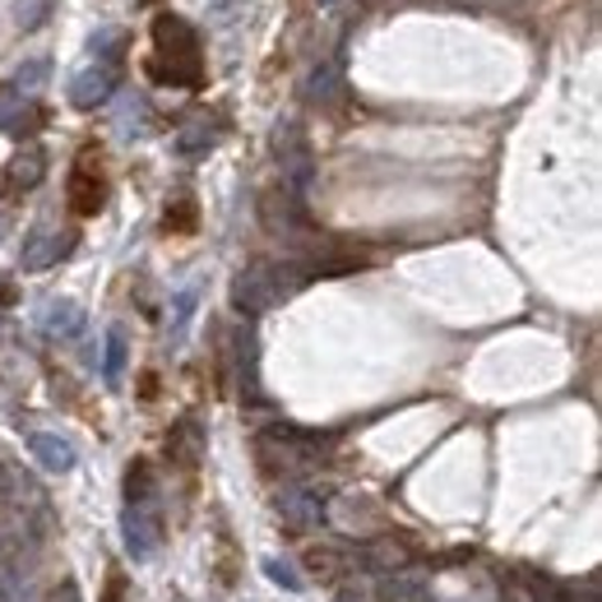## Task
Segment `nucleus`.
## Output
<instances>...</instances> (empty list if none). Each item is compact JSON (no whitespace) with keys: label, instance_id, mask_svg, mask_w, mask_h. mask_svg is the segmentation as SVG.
<instances>
[{"label":"nucleus","instance_id":"nucleus-26","mask_svg":"<svg viewBox=\"0 0 602 602\" xmlns=\"http://www.w3.org/2000/svg\"><path fill=\"white\" fill-rule=\"evenodd\" d=\"M0 227H6V223H0Z\"/></svg>","mask_w":602,"mask_h":602},{"label":"nucleus","instance_id":"nucleus-16","mask_svg":"<svg viewBox=\"0 0 602 602\" xmlns=\"http://www.w3.org/2000/svg\"><path fill=\"white\" fill-rule=\"evenodd\" d=\"M153 491H159V482H153V468L144 459H135L125 468V506H153Z\"/></svg>","mask_w":602,"mask_h":602},{"label":"nucleus","instance_id":"nucleus-4","mask_svg":"<svg viewBox=\"0 0 602 602\" xmlns=\"http://www.w3.org/2000/svg\"><path fill=\"white\" fill-rule=\"evenodd\" d=\"M116 80H121L116 61H93V65H84V70L70 80V102H74L80 112H93L98 102H108V98L116 93Z\"/></svg>","mask_w":602,"mask_h":602},{"label":"nucleus","instance_id":"nucleus-25","mask_svg":"<svg viewBox=\"0 0 602 602\" xmlns=\"http://www.w3.org/2000/svg\"><path fill=\"white\" fill-rule=\"evenodd\" d=\"M14 293H10V283H0V302H10Z\"/></svg>","mask_w":602,"mask_h":602},{"label":"nucleus","instance_id":"nucleus-13","mask_svg":"<svg viewBox=\"0 0 602 602\" xmlns=\"http://www.w3.org/2000/svg\"><path fill=\"white\" fill-rule=\"evenodd\" d=\"M47 172V153L42 149H23L19 159L10 163V191H33Z\"/></svg>","mask_w":602,"mask_h":602},{"label":"nucleus","instance_id":"nucleus-6","mask_svg":"<svg viewBox=\"0 0 602 602\" xmlns=\"http://www.w3.org/2000/svg\"><path fill=\"white\" fill-rule=\"evenodd\" d=\"M278 159H283V176H287V186H293L297 195L310 186V153H306V144H302V135L293 125L287 130H278Z\"/></svg>","mask_w":602,"mask_h":602},{"label":"nucleus","instance_id":"nucleus-17","mask_svg":"<svg viewBox=\"0 0 602 602\" xmlns=\"http://www.w3.org/2000/svg\"><path fill=\"white\" fill-rule=\"evenodd\" d=\"M51 10H57V0H14V23L23 33H33L51 19Z\"/></svg>","mask_w":602,"mask_h":602},{"label":"nucleus","instance_id":"nucleus-3","mask_svg":"<svg viewBox=\"0 0 602 602\" xmlns=\"http://www.w3.org/2000/svg\"><path fill=\"white\" fill-rule=\"evenodd\" d=\"M65 195H70V208L80 218H93L98 208L108 204V181H102V167H98V153L93 149L80 153V163H74V172H70Z\"/></svg>","mask_w":602,"mask_h":602},{"label":"nucleus","instance_id":"nucleus-10","mask_svg":"<svg viewBox=\"0 0 602 602\" xmlns=\"http://www.w3.org/2000/svg\"><path fill=\"white\" fill-rule=\"evenodd\" d=\"M38 121H42V112L33 108L23 93H0V130H14V135H23V130H38Z\"/></svg>","mask_w":602,"mask_h":602},{"label":"nucleus","instance_id":"nucleus-11","mask_svg":"<svg viewBox=\"0 0 602 602\" xmlns=\"http://www.w3.org/2000/svg\"><path fill=\"white\" fill-rule=\"evenodd\" d=\"M278 514H283L287 529H306V523L320 514V506H316V496H310L306 487H287L278 496Z\"/></svg>","mask_w":602,"mask_h":602},{"label":"nucleus","instance_id":"nucleus-18","mask_svg":"<svg viewBox=\"0 0 602 602\" xmlns=\"http://www.w3.org/2000/svg\"><path fill=\"white\" fill-rule=\"evenodd\" d=\"M121 366H125V334L112 329L108 334V357H102V376H108V385L121 380Z\"/></svg>","mask_w":602,"mask_h":602},{"label":"nucleus","instance_id":"nucleus-22","mask_svg":"<svg viewBox=\"0 0 602 602\" xmlns=\"http://www.w3.org/2000/svg\"><path fill=\"white\" fill-rule=\"evenodd\" d=\"M265 574H269V580L278 584V589H287V593H302V580H297V570L293 565H283V561H265Z\"/></svg>","mask_w":602,"mask_h":602},{"label":"nucleus","instance_id":"nucleus-24","mask_svg":"<svg viewBox=\"0 0 602 602\" xmlns=\"http://www.w3.org/2000/svg\"><path fill=\"white\" fill-rule=\"evenodd\" d=\"M47 602H84V598H80V589H74V584H61Z\"/></svg>","mask_w":602,"mask_h":602},{"label":"nucleus","instance_id":"nucleus-21","mask_svg":"<svg viewBox=\"0 0 602 602\" xmlns=\"http://www.w3.org/2000/svg\"><path fill=\"white\" fill-rule=\"evenodd\" d=\"M47 74H51V65H47V61H29V65H19V70H14V93H33V89H42V84H47Z\"/></svg>","mask_w":602,"mask_h":602},{"label":"nucleus","instance_id":"nucleus-2","mask_svg":"<svg viewBox=\"0 0 602 602\" xmlns=\"http://www.w3.org/2000/svg\"><path fill=\"white\" fill-rule=\"evenodd\" d=\"M302 278H306V274H297V269L265 265V259H259V265L242 269L237 283H232V306L246 310V316H259V310H269L274 302L293 297L297 287H302Z\"/></svg>","mask_w":602,"mask_h":602},{"label":"nucleus","instance_id":"nucleus-1","mask_svg":"<svg viewBox=\"0 0 602 602\" xmlns=\"http://www.w3.org/2000/svg\"><path fill=\"white\" fill-rule=\"evenodd\" d=\"M149 74L176 89H200L204 84V51L200 33L181 14H159L153 19V61Z\"/></svg>","mask_w":602,"mask_h":602},{"label":"nucleus","instance_id":"nucleus-5","mask_svg":"<svg viewBox=\"0 0 602 602\" xmlns=\"http://www.w3.org/2000/svg\"><path fill=\"white\" fill-rule=\"evenodd\" d=\"M121 533H125L130 557H135V561H149L153 552H159V538H163L153 506H125V514H121Z\"/></svg>","mask_w":602,"mask_h":602},{"label":"nucleus","instance_id":"nucleus-9","mask_svg":"<svg viewBox=\"0 0 602 602\" xmlns=\"http://www.w3.org/2000/svg\"><path fill=\"white\" fill-rule=\"evenodd\" d=\"M42 329H47L51 338H74V334L84 329V310L74 306L70 297L47 302V310H42Z\"/></svg>","mask_w":602,"mask_h":602},{"label":"nucleus","instance_id":"nucleus-20","mask_svg":"<svg viewBox=\"0 0 602 602\" xmlns=\"http://www.w3.org/2000/svg\"><path fill=\"white\" fill-rule=\"evenodd\" d=\"M144 121H149V108H144V102L135 98V102H125V112H121L116 130H121L125 140H140V135H144Z\"/></svg>","mask_w":602,"mask_h":602},{"label":"nucleus","instance_id":"nucleus-7","mask_svg":"<svg viewBox=\"0 0 602 602\" xmlns=\"http://www.w3.org/2000/svg\"><path fill=\"white\" fill-rule=\"evenodd\" d=\"M29 450H33V459H38V468H47V473H70L74 468V445L61 436V431H33L29 436Z\"/></svg>","mask_w":602,"mask_h":602},{"label":"nucleus","instance_id":"nucleus-23","mask_svg":"<svg viewBox=\"0 0 602 602\" xmlns=\"http://www.w3.org/2000/svg\"><path fill=\"white\" fill-rule=\"evenodd\" d=\"M329 93H334V70H320L316 80H310V98L320 102V98H329Z\"/></svg>","mask_w":602,"mask_h":602},{"label":"nucleus","instance_id":"nucleus-19","mask_svg":"<svg viewBox=\"0 0 602 602\" xmlns=\"http://www.w3.org/2000/svg\"><path fill=\"white\" fill-rule=\"evenodd\" d=\"M195 302H200L195 287H181V293H176V302H172V334H176V338L186 334V325H191V316H195Z\"/></svg>","mask_w":602,"mask_h":602},{"label":"nucleus","instance_id":"nucleus-14","mask_svg":"<svg viewBox=\"0 0 602 602\" xmlns=\"http://www.w3.org/2000/svg\"><path fill=\"white\" fill-rule=\"evenodd\" d=\"M380 602H431V589L417 574H389L380 580Z\"/></svg>","mask_w":602,"mask_h":602},{"label":"nucleus","instance_id":"nucleus-15","mask_svg":"<svg viewBox=\"0 0 602 602\" xmlns=\"http://www.w3.org/2000/svg\"><path fill=\"white\" fill-rule=\"evenodd\" d=\"M214 144H218V125L214 121H191L176 135V153H181V159H200V153H208Z\"/></svg>","mask_w":602,"mask_h":602},{"label":"nucleus","instance_id":"nucleus-12","mask_svg":"<svg viewBox=\"0 0 602 602\" xmlns=\"http://www.w3.org/2000/svg\"><path fill=\"white\" fill-rule=\"evenodd\" d=\"M167 455H172V463H181V468H195L200 455H204V431H200L195 422H181V427L167 436Z\"/></svg>","mask_w":602,"mask_h":602},{"label":"nucleus","instance_id":"nucleus-8","mask_svg":"<svg viewBox=\"0 0 602 602\" xmlns=\"http://www.w3.org/2000/svg\"><path fill=\"white\" fill-rule=\"evenodd\" d=\"M70 246H74V232H33L29 246H23V269H29V274L51 269Z\"/></svg>","mask_w":602,"mask_h":602}]
</instances>
